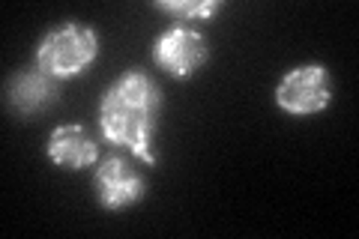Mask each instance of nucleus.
<instances>
[{"label": "nucleus", "mask_w": 359, "mask_h": 239, "mask_svg": "<svg viewBox=\"0 0 359 239\" xmlns=\"http://www.w3.org/2000/svg\"><path fill=\"white\" fill-rule=\"evenodd\" d=\"M162 90L144 69L123 72L99 99V129L108 144L129 150L144 165H156L153 135L159 123Z\"/></svg>", "instance_id": "1"}, {"label": "nucleus", "mask_w": 359, "mask_h": 239, "mask_svg": "<svg viewBox=\"0 0 359 239\" xmlns=\"http://www.w3.org/2000/svg\"><path fill=\"white\" fill-rule=\"evenodd\" d=\"M99 57V36L93 27L66 21V25L48 30L36 48V66L57 81L84 75Z\"/></svg>", "instance_id": "2"}, {"label": "nucleus", "mask_w": 359, "mask_h": 239, "mask_svg": "<svg viewBox=\"0 0 359 239\" xmlns=\"http://www.w3.org/2000/svg\"><path fill=\"white\" fill-rule=\"evenodd\" d=\"M278 108L294 114V117H311L330 108L332 102V78L330 69L320 63H306L285 72V78L276 87Z\"/></svg>", "instance_id": "3"}, {"label": "nucleus", "mask_w": 359, "mask_h": 239, "mask_svg": "<svg viewBox=\"0 0 359 239\" xmlns=\"http://www.w3.org/2000/svg\"><path fill=\"white\" fill-rule=\"evenodd\" d=\"M207 39L204 33H198L192 27L174 25L165 33H159V39L153 42V57L159 63V69L168 72L171 78H189L195 75L201 66L207 63Z\"/></svg>", "instance_id": "4"}, {"label": "nucleus", "mask_w": 359, "mask_h": 239, "mask_svg": "<svg viewBox=\"0 0 359 239\" xmlns=\"http://www.w3.org/2000/svg\"><path fill=\"white\" fill-rule=\"evenodd\" d=\"M93 186H96L99 203H102L108 212H120V210H126L129 203H138L144 198V191H147L144 177L132 168L126 156L102 158L96 168Z\"/></svg>", "instance_id": "5"}, {"label": "nucleus", "mask_w": 359, "mask_h": 239, "mask_svg": "<svg viewBox=\"0 0 359 239\" xmlns=\"http://www.w3.org/2000/svg\"><path fill=\"white\" fill-rule=\"evenodd\" d=\"M60 96V81L51 78L48 72H42L39 66L33 69H21L6 87L9 108H15L21 117H33V114L48 111Z\"/></svg>", "instance_id": "6"}, {"label": "nucleus", "mask_w": 359, "mask_h": 239, "mask_svg": "<svg viewBox=\"0 0 359 239\" xmlns=\"http://www.w3.org/2000/svg\"><path fill=\"white\" fill-rule=\"evenodd\" d=\"M48 158L57 168L66 170H81L90 168L99 158V144L93 141L84 126L69 123V126H57L48 138Z\"/></svg>", "instance_id": "7"}, {"label": "nucleus", "mask_w": 359, "mask_h": 239, "mask_svg": "<svg viewBox=\"0 0 359 239\" xmlns=\"http://www.w3.org/2000/svg\"><path fill=\"white\" fill-rule=\"evenodd\" d=\"M156 9H162L174 18V25L189 27L192 21H207L222 9L219 0H159Z\"/></svg>", "instance_id": "8"}]
</instances>
